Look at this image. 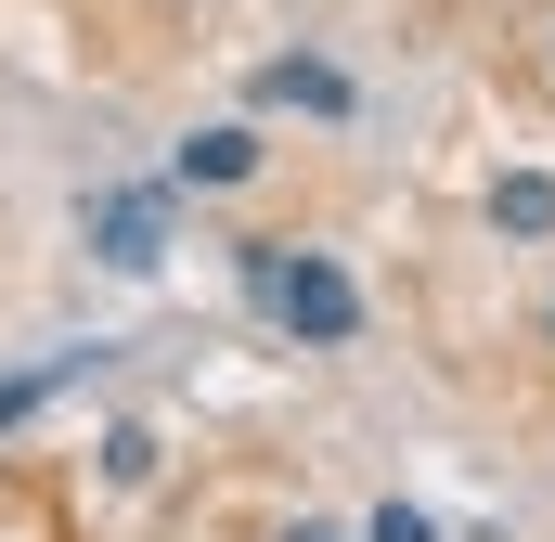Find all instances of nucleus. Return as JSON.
Wrapping results in <instances>:
<instances>
[{
    "mask_svg": "<svg viewBox=\"0 0 555 542\" xmlns=\"http://www.w3.org/2000/svg\"><path fill=\"white\" fill-rule=\"evenodd\" d=\"M181 181H207V194L259 181V130H194V142H181Z\"/></svg>",
    "mask_w": 555,
    "mask_h": 542,
    "instance_id": "4",
    "label": "nucleus"
},
{
    "mask_svg": "<svg viewBox=\"0 0 555 542\" xmlns=\"http://www.w3.org/2000/svg\"><path fill=\"white\" fill-rule=\"evenodd\" d=\"M362 542H439V530H426L414 504H375V530H362Z\"/></svg>",
    "mask_w": 555,
    "mask_h": 542,
    "instance_id": "7",
    "label": "nucleus"
},
{
    "mask_svg": "<svg viewBox=\"0 0 555 542\" xmlns=\"http://www.w3.org/2000/svg\"><path fill=\"white\" fill-rule=\"evenodd\" d=\"M284 542H336V530H310V517H297V530H284Z\"/></svg>",
    "mask_w": 555,
    "mask_h": 542,
    "instance_id": "8",
    "label": "nucleus"
},
{
    "mask_svg": "<svg viewBox=\"0 0 555 542\" xmlns=\"http://www.w3.org/2000/svg\"><path fill=\"white\" fill-rule=\"evenodd\" d=\"M259 91H272V104H297V117H349V78H336V65H310V52L259 65Z\"/></svg>",
    "mask_w": 555,
    "mask_h": 542,
    "instance_id": "3",
    "label": "nucleus"
},
{
    "mask_svg": "<svg viewBox=\"0 0 555 542\" xmlns=\"http://www.w3.org/2000/svg\"><path fill=\"white\" fill-rule=\"evenodd\" d=\"M91 362H104V349H52V362H26V375H0V426H26V413L52 401V388H78Z\"/></svg>",
    "mask_w": 555,
    "mask_h": 542,
    "instance_id": "6",
    "label": "nucleus"
},
{
    "mask_svg": "<svg viewBox=\"0 0 555 542\" xmlns=\"http://www.w3.org/2000/svg\"><path fill=\"white\" fill-rule=\"evenodd\" d=\"M543 336H555V310H543Z\"/></svg>",
    "mask_w": 555,
    "mask_h": 542,
    "instance_id": "9",
    "label": "nucleus"
},
{
    "mask_svg": "<svg viewBox=\"0 0 555 542\" xmlns=\"http://www.w3.org/2000/svg\"><path fill=\"white\" fill-rule=\"evenodd\" d=\"M491 220H504L517 246H543L555 233V168H504V181H491Z\"/></svg>",
    "mask_w": 555,
    "mask_h": 542,
    "instance_id": "5",
    "label": "nucleus"
},
{
    "mask_svg": "<svg viewBox=\"0 0 555 542\" xmlns=\"http://www.w3.org/2000/svg\"><path fill=\"white\" fill-rule=\"evenodd\" d=\"M543 65H555V39H543Z\"/></svg>",
    "mask_w": 555,
    "mask_h": 542,
    "instance_id": "10",
    "label": "nucleus"
},
{
    "mask_svg": "<svg viewBox=\"0 0 555 542\" xmlns=\"http://www.w3.org/2000/svg\"><path fill=\"white\" fill-rule=\"evenodd\" d=\"M246 284H259V310H272L297 349H349L362 336V284L323 259V246H246Z\"/></svg>",
    "mask_w": 555,
    "mask_h": 542,
    "instance_id": "1",
    "label": "nucleus"
},
{
    "mask_svg": "<svg viewBox=\"0 0 555 542\" xmlns=\"http://www.w3.org/2000/svg\"><path fill=\"white\" fill-rule=\"evenodd\" d=\"M78 220H91V259L104 271H155L168 259V207H155V194H91Z\"/></svg>",
    "mask_w": 555,
    "mask_h": 542,
    "instance_id": "2",
    "label": "nucleus"
}]
</instances>
